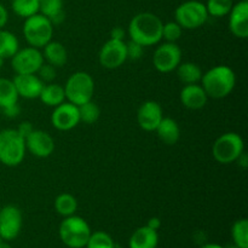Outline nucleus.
I'll list each match as a JSON object with an SVG mask.
<instances>
[{
	"label": "nucleus",
	"instance_id": "1",
	"mask_svg": "<svg viewBox=\"0 0 248 248\" xmlns=\"http://www.w3.org/2000/svg\"><path fill=\"white\" fill-rule=\"evenodd\" d=\"M164 23L152 12H140L131 19L128 24V35L131 40L143 47L156 45L162 39Z\"/></svg>",
	"mask_w": 248,
	"mask_h": 248
},
{
	"label": "nucleus",
	"instance_id": "2",
	"mask_svg": "<svg viewBox=\"0 0 248 248\" xmlns=\"http://www.w3.org/2000/svg\"><path fill=\"white\" fill-rule=\"evenodd\" d=\"M236 84V77L228 65H216L202 74L201 86L208 98L222 99L229 96Z\"/></svg>",
	"mask_w": 248,
	"mask_h": 248
},
{
	"label": "nucleus",
	"instance_id": "3",
	"mask_svg": "<svg viewBox=\"0 0 248 248\" xmlns=\"http://www.w3.org/2000/svg\"><path fill=\"white\" fill-rule=\"evenodd\" d=\"M26 155V140L15 128L0 131V162L5 166H18Z\"/></svg>",
	"mask_w": 248,
	"mask_h": 248
},
{
	"label": "nucleus",
	"instance_id": "4",
	"mask_svg": "<svg viewBox=\"0 0 248 248\" xmlns=\"http://www.w3.org/2000/svg\"><path fill=\"white\" fill-rule=\"evenodd\" d=\"M91 235V229L86 220L73 215L64 217L60 225V237L69 248H84Z\"/></svg>",
	"mask_w": 248,
	"mask_h": 248
},
{
	"label": "nucleus",
	"instance_id": "5",
	"mask_svg": "<svg viewBox=\"0 0 248 248\" xmlns=\"http://www.w3.org/2000/svg\"><path fill=\"white\" fill-rule=\"evenodd\" d=\"M23 35L29 46L43 48L52 40L53 24L44 15L35 14L24 21Z\"/></svg>",
	"mask_w": 248,
	"mask_h": 248
},
{
	"label": "nucleus",
	"instance_id": "6",
	"mask_svg": "<svg viewBox=\"0 0 248 248\" xmlns=\"http://www.w3.org/2000/svg\"><path fill=\"white\" fill-rule=\"evenodd\" d=\"M64 93L68 102L78 107L92 101L94 93L93 79L86 72L74 73L68 78L65 82Z\"/></svg>",
	"mask_w": 248,
	"mask_h": 248
},
{
	"label": "nucleus",
	"instance_id": "7",
	"mask_svg": "<svg viewBox=\"0 0 248 248\" xmlns=\"http://www.w3.org/2000/svg\"><path fill=\"white\" fill-rule=\"evenodd\" d=\"M245 144L241 136L235 132L223 133L216 140L212 147L213 157L222 165L232 164L244 153Z\"/></svg>",
	"mask_w": 248,
	"mask_h": 248
},
{
	"label": "nucleus",
	"instance_id": "8",
	"mask_svg": "<svg viewBox=\"0 0 248 248\" xmlns=\"http://www.w3.org/2000/svg\"><path fill=\"white\" fill-rule=\"evenodd\" d=\"M208 17L205 4L198 0L184 1L174 11V18L182 29L200 28L207 22Z\"/></svg>",
	"mask_w": 248,
	"mask_h": 248
},
{
	"label": "nucleus",
	"instance_id": "9",
	"mask_svg": "<svg viewBox=\"0 0 248 248\" xmlns=\"http://www.w3.org/2000/svg\"><path fill=\"white\" fill-rule=\"evenodd\" d=\"M44 62L43 52L31 46L21 48L11 57V67L16 74H36Z\"/></svg>",
	"mask_w": 248,
	"mask_h": 248
},
{
	"label": "nucleus",
	"instance_id": "10",
	"mask_svg": "<svg viewBox=\"0 0 248 248\" xmlns=\"http://www.w3.org/2000/svg\"><path fill=\"white\" fill-rule=\"evenodd\" d=\"M181 61L182 51L176 43L161 44L153 56V64L160 73L173 72L181 64Z\"/></svg>",
	"mask_w": 248,
	"mask_h": 248
},
{
	"label": "nucleus",
	"instance_id": "11",
	"mask_svg": "<svg viewBox=\"0 0 248 248\" xmlns=\"http://www.w3.org/2000/svg\"><path fill=\"white\" fill-rule=\"evenodd\" d=\"M99 63L107 69H116L120 68L127 60L126 43L124 40L109 39L103 46L98 55Z\"/></svg>",
	"mask_w": 248,
	"mask_h": 248
},
{
	"label": "nucleus",
	"instance_id": "12",
	"mask_svg": "<svg viewBox=\"0 0 248 248\" xmlns=\"http://www.w3.org/2000/svg\"><path fill=\"white\" fill-rule=\"evenodd\" d=\"M22 229V213L15 205H6L0 210V239L12 241Z\"/></svg>",
	"mask_w": 248,
	"mask_h": 248
},
{
	"label": "nucleus",
	"instance_id": "13",
	"mask_svg": "<svg viewBox=\"0 0 248 248\" xmlns=\"http://www.w3.org/2000/svg\"><path fill=\"white\" fill-rule=\"evenodd\" d=\"M80 123L79 108L70 102H63L55 107L51 115V124L60 131H69L77 127Z\"/></svg>",
	"mask_w": 248,
	"mask_h": 248
},
{
	"label": "nucleus",
	"instance_id": "14",
	"mask_svg": "<svg viewBox=\"0 0 248 248\" xmlns=\"http://www.w3.org/2000/svg\"><path fill=\"white\" fill-rule=\"evenodd\" d=\"M24 140L26 149L36 157H48L55 150V140L43 130H34Z\"/></svg>",
	"mask_w": 248,
	"mask_h": 248
},
{
	"label": "nucleus",
	"instance_id": "15",
	"mask_svg": "<svg viewBox=\"0 0 248 248\" xmlns=\"http://www.w3.org/2000/svg\"><path fill=\"white\" fill-rule=\"evenodd\" d=\"M162 118V109L157 102L147 101L140 107L137 111V121L140 128L144 131L152 132L156 130L159 124L161 123Z\"/></svg>",
	"mask_w": 248,
	"mask_h": 248
},
{
	"label": "nucleus",
	"instance_id": "16",
	"mask_svg": "<svg viewBox=\"0 0 248 248\" xmlns=\"http://www.w3.org/2000/svg\"><path fill=\"white\" fill-rule=\"evenodd\" d=\"M18 97L27 99L39 98L45 82L36 74H16L12 79Z\"/></svg>",
	"mask_w": 248,
	"mask_h": 248
},
{
	"label": "nucleus",
	"instance_id": "17",
	"mask_svg": "<svg viewBox=\"0 0 248 248\" xmlns=\"http://www.w3.org/2000/svg\"><path fill=\"white\" fill-rule=\"evenodd\" d=\"M230 31L239 39L248 36V1L241 0L232 5L229 12Z\"/></svg>",
	"mask_w": 248,
	"mask_h": 248
},
{
	"label": "nucleus",
	"instance_id": "18",
	"mask_svg": "<svg viewBox=\"0 0 248 248\" xmlns=\"http://www.w3.org/2000/svg\"><path fill=\"white\" fill-rule=\"evenodd\" d=\"M208 101V96L199 84L186 85L181 91V102L186 108L198 110L203 108Z\"/></svg>",
	"mask_w": 248,
	"mask_h": 248
},
{
	"label": "nucleus",
	"instance_id": "19",
	"mask_svg": "<svg viewBox=\"0 0 248 248\" xmlns=\"http://www.w3.org/2000/svg\"><path fill=\"white\" fill-rule=\"evenodd\" d=\"M159 242V235L156 230L150 229L149 227L138 228L131 236L130 248H156Z\"/></svg>",
	"mask_w": 248,
	"mask_h": 248
},
{
	"label": "nucleus",
	"instance_id": "20",
	"mask_svg": "<svg viewBox=\"0 0 248 248\" xmlns=\"http://www.w3.org/2000/svg\"><path fill=\"white\" fill-rule=\"evenodd\" d=\"M43 48V57L44 61H46V63L53 65L55 68L63 67L67 63V50H65V47L61 43L51 40Z\"/></svg>",
	"mask_w": 248,
	"mask_h": 248
},
{
	"label": "nucleus",
	"instance_id": "21",
	"mask_svg": "<svg viewBox=\"0 0 248 248\" xmlns=\"http://www.w3.org/2000/svg\"><path fill=\"white\" fill-rule=\"evenodd\" d=\"M155 132H156L159 140L167 145L176 144L181 137V128H179L177 121L171 118H162L161 123L159 124Z\"/></svg>",
	"mask_w": 248,
	"mask_h": 248
},
{
	"label": "nucleus",
	"instance_id": "22",
	"mask_svg": "<svg viewBox=\"0 0 248 248\" xmlns=\"http://www.w3.org/2000/svg\"><path fill=\"white\" fill-rule=\"evenodd\" d=\"M39 12L47 17L53 26L61 24L65 18L63 0H41L39 2Z\"/></svg>",
	"mask_w": 248,
	"mask_h": 248
},
{
	"label": "nucleus",
	"instance_id": "23",
	"mask_svg": "<svg viewBox=\"0 0 248 248\" xmlns=\"http://www.w3.org/2000/svg\"><path fill=\"white\" fill-rule=\"evenodd\" d=\"M39 98L45 106L55 108V107L60 106L65 101L64 87L58 84H52V82L44 85Z\"/></svg>",
	"mask_w": 248,
	"mask_h": 248
},
{
	"label": "nucleus",
	"instance_id": "24",
	"mask_svg": "<svg viewBox=\"0 0 248 248\" xmlns=\"http://www.w3.org/2000/svg\"><path fill=\"white\" fill-rule=\"evenodd\" d=\"M176 69L178 79L186 85L199 84L201 81V78H202L203 74L201 68L196 63L191 62L181 63Z\"/></svg>",
	"mask_w": 248,
	"mask_h": 248
},
{
	"label": "nucleus",
	"instance_id": "25",
	"mask_svg": "<svg viewBox=\"0 0 248 248\" xmlns=\"http://www.w3.org/2000/svg\"><path fill=\"white\" fill-rule=\"evenodd\" d=\"M18 98L14 81L6 78H0V109L16 104Z\"/></svg>",
	"mask_w": 248,
	"mask_h": 248
},
{
	"label": "nucleus",
	"instance_id": "26",
	"mask_svg": "<svg viewBox=\"0 0 248 248\" xmlns=\"http://www.w3.org/2000/svg\"><path fill=\"white\" fill-rule=\"evenodd\" d=\"M19 50L18 39L11 31L0 29V57L11 58Z\"/></svg>",
	"mask_w": 248,
	"mask_h": 248
},
{
	"label": "nucleus",
	"instance_id": "27",
	"mask_svg": "<svg viewBox=\"0 0 248 248\" xmlns=\"http://www.w3.org/2000/svg\"><path fill=\"white\" fill-rule=\"evenodd\" d=\"M55 210L57 211L58 215L63 216V217H69V216L75 215L78 210L77 199L72 194H60L55 200Z\"/></svg>",
	"mask_w": 248,
	"mask_h": 248
},
{
	"label": "nucleus",
	"instance_id": "28",
	"mask_svg": "<svg viewBox=\"0 0 248 248\" xmlns=\"http://www.w3.org/2000/svg\"><path fill=\"white\" fill-rule=\"evenodd\" d=\"M11 7L17 16L28 18L39 14V0H12Z\"/></svg>",
	"mask_w": 248,
	"mask_h": 248
},
{
	"label": "nucleus",
	"instance_id": "29",
	"mask_svg": "<svg viewBox=\"0 0 248 248\" xmlns=\"http://www.w3.org/2000/svg\"><path fill=\"white\" fill-rule=\"evenodd\" d=\"M232 235L237 248H248V220H236L232 225Z\"/></svg>",
	"mask_w": 248,
	"mask_h": 248
},
{
	"label": "nucleus",
	"instance_id": "30",
	"mask_svg": "<svg viewBox=\"0 0 248 248\" xmlns=\"http://www.w3.org/2000/svg\"><path fill=\"white\" fill-rule=\"evenodd\" d=\"M232 5V0H207L205 6L208 16L224 17L229 15Z\"/></svg>",
	"mask_w": 248,
	"mask_h": 248
},
{
	"label": "nucleus",
	"instance_id": "31",
	"mask_svg": "<svg viewBox=\"0 0 248 248\" xmlns=\"http://www.w3.org/2000/svg\"><path fill=\"white\" fill-rule=\"evenodd\" d=\"M78 108H79L80 121H82L85 124H89V125L96 123L99 119V115H101V109L92 101L86 102V103L81 104Z\"/></svg>",
	"mask_w": 248,
	"mask_h": 248
},
{
	"label": "nucleus",
	"instance_id": "32",
	"mask_svg": "<svg viewBox=\"0 0 248 248\" xmlns=\"http://www.w3.org/2000/svg\"><path fill=\"white\" fill-rule=\"evenodd\" d=\"M87 248H115L113 239L109 234L104 232H96L90 235V239L86 244Z\"/></svg>",
	"mask_w": 248,
	"mask_h": 248
},
{
	"label": "nucleus",
	"instance_id": "33",
	"mask_svg": "<svg viewBox=\"0 0 248 248\" xmlns=\"http://www.w3.org/2000/svg\"><path fill=\"white\" fill-rule=\"evenodd\" d=\"M182 27L174 22H167L162 27V39L166 40V43H176L182 36Z\"/></svg>",
	"mask_w": 248,
	"mask_h": 248
},
{
	"label": "nucleus",
	"instance_id": "34",
	"mask_svg": "<svg viewBox=\"0 0 248 248\" xmlns=\"http://www.w3.org/2000/svg\"><path fill=\"white\" fill-rule=\"evenodd\" d=\"M38 77L43 80L44 82H52L56 78V68L53 65L48 64V63L44 62V64L39 68L38 70Z\"/></svg>",
	"mask_w": 248,
	"mask_h": 248
},
{
	"label": "nucleus",
	"instance_id": "35",
	"mask_svg": "<svg viewBox=\"0 0 248 248\" xmlns=\"http://www.w3.org/2000/svg\"><path fill=\"white\" fill-rule=\"evenodd\" d=\"M143 46L140 45V44L135 43V41L130 40V43L126 44V51H127V60L137 61L142 57L143 55Z\"/></svg>",
	"mask_w": 248,
	"mask_h": 248
},
{
	"label": "nucleus",
	"instance_id": "36",
	"mask_svg": "<svg viewBox=\"0 0 248 248\" xmlns=\"http://www.w3.org/2000/svg\"><path fill=\"white\" fill-rule=\"evenodd\" d=\"M33 131H34V127L29 121H23V123L19 124V126L17 127V132H18L24 140H26V138L33 132Z\"/></svg>",
	"mask_w": 248,
	"mask_h": 248
},
{
	"label": "nucleus",
	"instance_id": "37",
	"mask_svg": "<svg viewBox=\"0 0 248 248\" xmlns=\"http://www.w3.org/2000/svg\"><path fill=\"white\" fill-rule=\"evenodd\" d=\"M1 111H2V114L6 116V118L14 119V118H16V116H18V114L21 113V108H19L18 104L16 103V104H12V106L1 109Z\"/></svg>",
	"mask_w": 248,
	"mask_h": 248
},
{
	"label": "nucleus",
	"instance_id": "38",
	"mask_svg": "<svg viewBox=\"0 0 248 248\" xmlns=\"http://www.w3.org/2000/svg\"><path fill=\"white\" fill-rule=\"evenodd\" d=\"M7 21H9V12H7L6 7L0 2V29H4Z\"/></svg>",
	"mask_w": 248,
	"mask_h": 248
},
{
	"label": "nucleus",
	"instance_id": "39",
	"mask_svg": "<svg viewBox=\"0 0 248 248\" xmlns=\"http://www.w3.org/2000/svg\"><path fill=\"white\" fill-rule=\"evenodd\" d=\"M126 35V31H124L121 27H115L113 31H110V39H115V40H124Z\"/></svg>",
	"mask_w": 248,
	"mask_h": 248
},
{
	"label": "nucleus",
	"instance_id": "40",
	"mask_svg": "<svg viewBox=\"0 0 248 248\" xmlns=\"http://www.w3.org/2000/svg\"><path fill=\"white\" fill-rule=\"evenodd\" d=\"M147 227H149L150 229H153V230H159V228L161 227V220L159 219V218L157 217H153V218H150L149 220H148V224H147Z\"/></svg>",
	"mask_w": 248,
	"mask_h": 248
},
{
	"label": "nucleus",
	"instance_id": "41",
	"mask_svg": "<svg viewBox=\"0 0 248 248\" xmlns=\"http://www.w3.org/2000/svg\"><path fill=\"white\" fill-rule=\"evenodd\" d=\"M235 162H237V164H239V166H241L242 169H247V166H248V157H247V155H246V153H242L241 155H240L239 157H237V160Z\"/></svg>",
	"mask_w": 248,
	"mask_h": 248
},
{
	"label": "nucleus",
	"instance_id": "42",
	"mask_svg": "<svg viewBox=\"0 0 248 248\" xmlns=\"http://www.w3.org/2000/svg\"><path fill=\"white\" fill-rule=\"evenodd\" d=\"M201 248H224V247L220 246V245H217V244H206V245H203Z\"/></svg>",
	"mask_w": 248,
	"mask_h": 248
},
{
	"label": "nucleus",
	"instance_id": "43",
	"mask_svg": "<svg viewBox=\"0 0 248 248\" xmlns=\"http://www.w3.org/2000/svg\"><path fill=\"white\" fill-rule=\"evenodd\" d=\"M0 248H12V247L10 246V245L7 244V242L1 241V244H0Z\"/></svg>",
	"mask_w": 248,
	"mask_h": 248
},
{
	"label": "nucleus",
	"instance_id": "44",
	"mask_svg": "<svg viewBox=\"0 0 248 248\" xmlns=\"http://www.w3.org/2000/svg\"><path fill=\"white\" fill-rule=\"evenodd\" d=\"M4 62H5V60L2 57H0V69H1L2 68V65H4Z\"/></svg>",
	"mask_w": 248,
	"mask_h": 248
},
{
	"label": "nucleus",
	"instance_id": "45",
	"mask_svg": "<svg viewBox=\"0 0 248 248\" xmlns=\"http://www.w3.org/2000/svg\"><path fill=\"white\" fill-rule=\"evenodd\" d=\"M1 241H2V240H1V239H0V244H1Z\"/></svg>",
	"mask_w": 248,
	"mask_h": 248
},
{
	"label": "nucleus",
	"instance_id": "46",
	"mask_svg": "<svg viewBox=\"0 0 248 248\" xmlns=\"http://www.w3.org/2000/svg\"><path fill=\"white\" fill-rule=\"evenodd\" d=\"M41 1V0H39V2H40Z\"/></svg>",
	"mask_w": 248,
	"mask_h": 248
},
{
	"label": "nucleus",
	"instance_id": "47",
	"mask_svg": "<svg viewBox=\"0 0 248 248\" xmlns=\"http://www.w3.org/2000/svg\"><path fill=\"white\" fill-rule=\"evenodd\" d=\"M246 1H248V0H246Z\"/></svg>",
	"mask_w": 248,
	"mask_h": 248
}]
</instances>
